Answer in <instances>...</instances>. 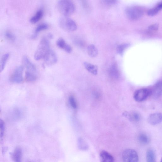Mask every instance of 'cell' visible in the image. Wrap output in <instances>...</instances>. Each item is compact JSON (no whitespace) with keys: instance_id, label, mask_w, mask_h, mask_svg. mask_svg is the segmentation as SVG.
Returning <instances> with one entry per match:
<instances>
[{"instance_id":"cell-24","label":"cell","mask_w":162,"mask_h":162,"mask_svg":"<svg viewBox=\"0 0 162 162\" xmlns=\"http://www.w3.org/2000/svg\"><path fill=\"white\" fill-rule=\"evenodd\" d=\"M9 57V54L6 53L2 55L1 60V65H0V71L1 72L4 69L5 66L7 62Z\"/></svg>"},{"instance_id":"cell-16","label":"cell","mask_w":162,"mask_h":162,"mask_svg":"<svg viewBox=\"0 0 162 162\" xmlns=\"http://www.w3.org/2000/svg\"><path fill=\"white\" fill-rule=\"evenodd\" d=\"M43 15V10L42 9L38 10L33 16L30 18V22L32 24L37 23L42 18Z\"/></svg>"},{"instance_id":"cell-1","label":"cell","mask_w":162,"mask_h":162,"mask_svg":"<svg viewBox=\"0 0 162 162\" xmlns=\"http://www.w3.org/2000/svg\"><path fill=\"white\" fill-rule=\"evenodd\" d=\"M49 40L46 37H43L40 40L38 47L35 53L34 58L39 60L44 59L50 50Z\"/></svg>"},{"instance_id":"cell-29","label":"cell","mask_w":162,"mask_h":162,"mask_svg":"<svg viewBox=\"0 0 162 162\" xmlns=\"http://www.w3.org/2000/svg\"><path fill=\"white\" fill-rule=\"evenodd\" d=\"M0 128H1V141L4 138L5 130V123L4 121L1 119L0 120Z\"/></svg>"},{"instance_id":"cell-26","label":"cell","mask_w":162,"mask_h":162,"mask_svg":"<svg viewBox=\"0 0 162 162\" xmlns=\"http://www.w3.org/2000/svg\"><path fill=\"white\" fill-rule=\"evenodd\" d=\"M129 46L128 43H123L118 46L116 48V52L118 54L122 55L124 53L125 49Z\"/></svg>"},{"instance_id":"cell-13","label":"cell","mask_w":162,"mask_h":162,"mask_svg":"<svg viewBox=\"0 0 162 162\" xmlns=\"http://www.w3.org/2000/svg\"><path fill=\"white\" fill-rule=\"evenodd\" d=\"M101 162H114V157L108 152L102 150L100 154Z\"/></svg>"},{"instance_id":"cell-30","label":"cell","mask_w":162,"mask_h":162,"mask_svg":"<svg viewBox=\"0 0 162 162\" xmlns=\"http://www.w3.org/2000/svg\"><path fill=\"white\" fill-rule=\"evenodd\" d=\"M159 25L158 24H155L150 25L148 28V31L149 33H154L158 30Z\"/></svg>"},{"instance_id":"cell-27","label":"cell","mask_w":162,"mask_h":162,"mask_svg":"<svg viewBox=\"0 0 162 162\" xmlns=\"http://www.w3.org/2000/svg\"><path fill=\"white\" fill-rule=\"evenodd\" d=\"M4 35L5 38L9 41L14 42L16 40V37L15 35L12 32L7 31L5 32Z\"/></svg>"},{"instance_id":"cell-7","label":"cell","mask_w":162,"mask_h":162,"mask_svg":"<svg viewBox=\"0 0 162 162\" xmlns=\"http://www.w3.org/2000/svg\"><path fill=\"white\" fill-rule=\"evenodd\" d=\"M23 70L22 66L18 67L15 69L10 76V80L11 82L18 84L22 82L23 80Z\"/></svg>"},{"instance_id":"cell-15","label":"cell","mask_w":162,"mask_h":162,"mask_svg":"<svg viewBox=\"0 0 162 162\" xmlns=\"http://www.w3.org/2000/svg\"><path fill=\"white\" fill-rule=\"evenodd\" d=\"M109 73L110 77L113 79H117L120 76L119 70L116 64H114L110 68Z\"/></svg>"},{"instance_id":"cell-17","label":"cell","mask_w":162,"mask_h":162,"mask_svg":"<svg viewBox=\"0 0 162 162\" xmlns=\"http://www.w3.org/2000/svg\"><path fill=\"white\" fill-rule=\"evenodd\" d=\"M84 64L86 69L89 72L94 75L97 74L98 67L97 66L87 62H85Z\"/></svg>"},{"instance_id":"cell-6","label":"cell","mask_w":162,"mask_h":162,"mask_svg":"<svg viewBox=\"0 0 162 162\" xmlns=\"http://www.w3.org/2000/svg\"><path fill=\"white\" fill-rule=\"evenodd\" d=\"M150 96V91L149 88H143L136 90L135 92L133 97L136 102H143Z\"/></svg>"},{"instance_id":"cell-9","label":"cell","mask_w":162,"mask_h":162,"mask_svg":"<svg viewBox=\"0 0 162 162\" xmlns=\"http://www.w3.org/2000/svg\"><path fill=\"white\" fill-rule=\"evenodd\" d=\"M22 63L24 67L26 69V71L35 74L37 73V69L34 65L26 55H24L22 59Z\"/></svg>"},{"instance_id":"cell-23","label":"cell","mask_w":162,"mask_h":162,"mask_svg":"<svg viewBox=\"0 0 162 162\" xmlns=\"http://www.w3.org/2000/svg\"><path fill=\"white\" fill-rule=\"evenodd\" d=\"M37 78L36 74L27 72H25V80L27 82H34L37 80Z\"/></svg>"},{"instance_id":"cell-14","label":"cell","mask_w":162,"mask_h":162,"mask_svg":"<svg viewBox=\"0 0 162 162\" xmlns=\"http://www.w3.org/2000/svg\"><path fill=\"white\" fill-rule=\"evenodd\" d=\"M22 150L19 147L14 149L12 155V158L14 162H22Z\"/></svg>"},{"instance_id":"cell-32","label":"cell","mask_w":162,"mask_h":162,"mask_svg":"<svg viewBox=\"0 0 162 162\" xmlns=\"http://www.w3.org/2000/svg\"><path fill=\"white\" fill-rule=\"evenodd\" d=\"M101 1L103 4L108 7L113 6L117 2L116 1Z\"/></svg>"},{"instance_id":"cell-33","label":"cell","mask_w":162,"mask_h":162,"mask_svg":"<svg viewBox=\"0 0 162 162\" xmlns=\"http://www.w3.org/2000/svg\"><path fill=\"white\" fill-rule=\"evenodd\" d=\"M161 162H162V158H161Z\"/></svg>"},{"instance_id":"cell-5","label":"cell","mask_w":162,"mask_h":162,"mask_svg":"<svg viewBox=\"0 0 162 162\" xmlns=\"http://www.w3.org/2000/svg\"><path fill=\"white\" fill-rule=\"evenodd\" d=\"M122 159L124 162H138L139 161L137 153L133 149L125 150L122 154Z\"/></svg>"},{"instance_id":"cell-4","label":"cell","mask_w":162,"mask_h":162,"mask_svg":"<svg viewBox=\"0 0 162 162\" xmlns=\"http://www.w3.org/2000/svg\"><path fill=\"white\" fill-rule=\"evenodd\" d=\"M60 27L63 29L69 32L75 31L77 28V25L74 20L68 17H63L59 20Z\"/></svg>"},{"instance_id":"cell-25","label":"cell","mask_w":162,"mask_h":162,"mask_svg":"<svg viewBox=\"0 0 162 162\" xmlns=\"http://www.w3.org/2000/svg\"><path fill=\"white\" fill-rule=\"evenodd\" d=\"M140 142L143 144H149V139L147 135L144 133L140 134L138 137Z\"/></svg>"},{"instance_id":"cell-3","label":"cell","mask_w":162,"mask_h":162,"mask_svg":"<svg viewBox=\"0 0 162 162\" xmlns=\"http://www.w3.org/2000/svg\"><path fill=\"white\" fill-rule=\"evenodd\" d=\"M125 13L128 18L131 20H136L143 16L144 10L138 6H130L126 8Z\"/></svg>"},{"instance_id":"cell-2","label":"cell","mask_w":162,"mask_h":162,"mask_svg":"<svg viewBox=\"0 0 162 162\" xmlns=\"http://www.w3.org/2000/svg\"><path fill=\"white\" fill-rule=\"evenodd\" d=\"M59 11L65 17H68L75 11V6L74 3L69 0H61L57 4Z\"/></svg>"},{"instance_id":"cell-31","label":"cell","mask_w":162,"mask_h":162,"mask_svg":"<svg viewBox=\"0 0 162 162\" xmlns=\"http://www.w3.org/2000/svg\"><path fill=\"white\" fill-rule=\"evenodd\" d=\"M69 101L70 105L74 109H76L77 108V102L74 97L73 96H70L69 98Z\"/></svg>"},{"instance_id":"cell-11","label":"cell","mask_w":162,"mask_h":162,"mask_svg":"<svg viewBox=\"0 0 162 162\" xmlns=\"http://www.w3.org/2000/svg\"><path fill=\"white\" fill-rule=\"evenodd\" d=\"M148 123L151 125L158 124L162 122V113H155L150 114L148 118Z\"/></svg>"},{"instance_id":"cell-10","label":"cell","mask_w":162,"mask_h":162,"mask_svg":"<svg viewBox=\"0 0 162 162\" xmlns=\"http://www.w3.org/2000/svg\"><path fill=\"white\" fill-rule=\"evenodd\" d=\"M44 62L49 66L52 65L57 63V58L56 54L52 50L50 49L44 58Z\"/></svg>"},{"instance_id":"cell-20","label":"cell","mask_w":162,"mask_h":162,"mask_svg":"<svg viewBox=\"0 0 162 162\" xmlns=\"http://www.w3.org/2000/svg\"><path fill=\"white\" fill-rule=\"evenodd\" d=\"M48 28V25L46 23H42L39 24L35 28L34 34L32 36V38H36L38 33L43 30L46 29Z\"/></svg>"},{"instance_id":"cell-8","label":"cell","mask_w":162,"mask_h":162,"mask_svg":"<svg viewBox=\"0 0 162 162\" xmlns=\"http://www.w3.org/2000/svg\"><path fill=\"white\" fill-rule=\"evenodd\" d=\"M149 89L150 96L154 99L160 98L162 95V80L158 81Z\"/></svg>"},{"instance_id":"cell-21","label":"cell","mask_w":162,"mask_h":162,"mask_svg":"<svg viewBox=\"0 0 162 162\" xmlns=\"http://www.w3.org/2000/svg\"><path fill=\"white\" fill-rule=\"evenodd\" d=\"M87 51L89 55L91 57H95L98 54V50L93 44H91L88 47Z\"/></svg>"},{"instance_id":"cell-28","label":"cell","mask_w":162,"mask_h":162,"mask_svg":"<svg viewBox=\"0 0 162 162\" xmlns=\"http://www.w3.org/2000/svg\"><path fill=\"white\" fill-rule=\"evenodd\" d=\"M79 147L80 149L85 150L88 149V146L82 138H80L78 141Z\"/></svg>"},{"instance_id":"cell-19","label":"cell","mask_w":162,"mask_h":162,"mask_svg":"<svg viewBox=\"0 0 162 162\" xmlns=\"http://www.w3.org/2000/svg\"><path fill=\"white\" fill-rule=\"evenodd\" d=\"M129 120L134 122H138L141 119V116L138 113L134 111L127 115Z\"/></svg>"},{"instance_id":"cell-12","label":"cell","mask_w":162,"mask_h":162,"mask_svg":"<svg viewBox=\"0 0 162 162\" xmlns=\"http://www.w3.org/2000/svg\"><path fill=\"white\" fill-rule=\"evenodd\" d=\"M56 44L59 48L64 50L67 53H70L72 51L71 47L62 38H60L57 39Z\"/></svg>"},{"instance_id":"cell-22","label":"cell","mask_w":162,"mask_h":162,"mask_svg":"<svg viewBox=\"0 0 162 162\" xmlns=\"http://www.w3.org/2000/svg\"><path fill=\"white\" fill-rule=\"evenodd\" d=\"M147 162H156V156L154 151L150 149L148 150L146 155Z\"/></svg>"},{"instance_id":"cell-18","label":"cell","mask_w":162,"mask_h":162,"mask_svg":"<svg viewBox=\"0 0 162 162\" xmlns=\"http://www.w3.org/2000/svg\"><path fill=\"white\" fill-rule=\"evenodd\" d=\"M162 9V1L157 4L156 6L154 8L150 9L148 12V14L149 16H154Z\"/></svg>"}]
</instances>
